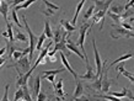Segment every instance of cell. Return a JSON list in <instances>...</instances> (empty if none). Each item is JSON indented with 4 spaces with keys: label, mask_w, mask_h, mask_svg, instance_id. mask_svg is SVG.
I'll return each instance as SVG.
<instances>
[{
    "label": "cell",
    "mask_w": 134,
    "mask_h": 101,
    "mask_svg": "<svg viewBox=\"0 0 134 101\" xmlns=\"http://www.w3.org/2000/svg\"><path fill=\"white\" fill-rule=\"evenodd\" d=\"M22 20H24V26L26 28V31L30 36V61L32 62L33 59V52L37 47V43H38V40H40V36H37L32 32V30L30 28L29 24H27V20H26V16H22Z\"/></svg>",
    "instance_id": "1"
},
{
    "label": "cell",
    "mask_w": 134,
    "mask_h": 101,
    "mask_svg": "<svg viewBox=\"0 0 134 101\" xmlns=\"http://www.w3.org/2000/svg\"><path fill=\"white\" fill-rule=\"evenodd\" d=\"M92 25L93 24H84V25H81V27H80V32H79V40H77V46L80 47L82 54H84L85 58H86V61H85L86 65L89 64V58H87V53H86V51H85V46H84V43H85L86 33H87V31L91 28Z\"/></svg>",
    "instance_id": "2"
},
{
    "label": "cell",
    "mask_w": 134,
    "mask_h": 101,
    "mask_svg": "<svg viewBox=\"0 0 134 101\" xmlns=\"http://www.w3.org/2000/svg\"><path fill=\"white\" fill-rule=\"evenodd\" d=\"M111 37L114 38V40L121 38V37H128V38H130V37H134V32L122 27V26H117V27H114L111 31Z\"/></svg>",
    "instance_id": "3"
},
{
    "label": "cell",
    "mask_w": 134,
    "mask_h": 101,
    "mask_svg": "<svg viewBox=\"0 0 134 101\" xmlns=\"http://www.w3.org/2000/svg\"><path fill=\"white\" fill-rule=\"evenodd\" d=\"M92 47H93V54H95V63H96V75L98 78H102V72H103V64L101 62V58H100V54H98L97 47H96V41L95 38H92Z\"/></svg>",
    "instance_id": "4"
},
{
    "label": "cell",
    "mask_w": 134,
    "mask_h": 101,
    "mask_svg": "<svg viewBox=\"0 0 134 101\" xmlns=\"http://www.w3.org/2000/svg\"><path fill=\"white\" fill-rule=\"evenodd\" d=\"M31 63L32 62L30 61V57L27 56H24L21 59H19V61L15 63V64H11V65H9V68L11 67V68H21L22 69V72H25V73H27L30 69V65H31Z\"/></svg>",
    "instance_id": "5"
},
{
    "label": "cell",
    "mask_w": 134,
    "mask_h": 101,
    "mask_svg": "<svg viewBox=\"0 0 134 101\" xmlns=\"http://www.w3.org/2000/svg\"><path fill=\"white\" fill-rule=\"evenodd\" d=\"M54 94H55V99L57 100H64L66 97V93H64L63 90V79H59V80L55 83L54 85Z\"/></svg>",
    "instance_id": "6"
},
{
    "label": "cell",
    "mask_w": 134,
    "mask_h": 101,
    "mask_svg": "<svg viewBox=\"0 0 134 101\" xmlns=\"http://www.w3.org/2000/svg\"><path fill=\"white\" fill-rule=\"evenodd\" d=\"M59 56H60V59H62V63L64 64V67L66 68V70H69V73L71 74L74 77V79H75V81H77L79 80V77H77V74H76V72L74 70L73 68H71V65L69 64V62H68V59H66V54H65L64 52H60L59 53Z\"/></svg>",
    "instance_id": "7"
},
{
    "label": "cell",
    "mask_w": 134,
    "mask_h": 101,
    "mask_svg": "<svg viewBox=\"0 0 134 101\" xmlns=\"http://www.w3.org/2000/svg\"><path fill=\"white\" fill-rule=\"evenodd\" d=\"M66 47H68V49H69L70 52H73V53H75V54H77V56L81 58L82 61H86V58H85V56L82 54V52H81V49H79L77 48V46L74 43L73 41L70 40L69 37L66 38Z\"/></svg>",
    "instance_id": "8"
},
{
    "label": "cell",
    "mask_w": 134,
    "mask_h": 101,
    "mask_svg": "<svg viewBox=\"0 0 134 101\" xmlns=\"http://www.w3.org/2000/svg\"><path fill=\"white\" fill-rule=\"evenodd\" d=\"M106 12H107V10H100V11H97L96 14H93V17H92V24H97L98 21H101V27H100L101 30H102V27H103Z\"/></svg>",
    "instance_id": "9"
},
{
    "label": "cell",
    "mask_w": 134,
    "mask_h": 101,
    "mask_svg": "<svg viewBox=\"0 0 134 101\" xmlns=\"http://www.w3.org/2000/svg\"><path fill=\"white\" fill-rule=\"evenodd\" d=\"M95 1V6H96V10L100 11V10H107L108 6L111 5V3H113L114 0H106V1H101V0H93Z\"/></svg>",
    "instance_id": "10"
},
{
    "label": "cell",
    "mask_w": 134,
    "mask_h": 101,
    "mask_svg": "<svg viewBox=\"0 0 134 101\" xmlns=\"http://www.w3.org/2000/svg\"><path fill=\"white\" fill-rule=\"evenodd\" d=\"M86 68H87L86 73L84 74V75H81V77H79L80 79H84V80H92V79H95V78H97V75L93 73V69H92L91 65L87 64L86 65Z\"/></svg>",
    "instance_id": "11"
},
{
    "label": "cell",
    "mask_w": 134,
    "mask_h": 101,
    "mask_svg": "<svg viewBox=\"0 0 134 101\" xmlns=\"http://www.w3.org/2000/svg\"><path fill=\"white\" fill-rule=\"evenodd\" d=\"M9 8H10V4L9 3H6V1H0V12H1V15H3V17L5 19V21H6V24L9 22L8 20V14H9Z\"/></svg>",
    "instance_id": "12"
},
{
    "label": "cell",
    "mask_w": 134,
    "mask_h": 101,
    "mask_svg": "<svg viewBox=\"0 0 134 101\" xmlns=\"http://www.w3.org/2000/svg\"><path fill=\"white\" fill-rule=\"evenodd\" d=\"M64 32H65V30H64V27H63V26H62V27H58L57 30H55V32H54V38H53V41H54V45L59 43V42L63 40Z\"/></svg>",
    "instance_id": "13"
},
{
    "label": "cell",
    "mask_w": 134,
    "mask_h": 101,
    "mask_svg": "<svg viewBox=\"0 0 134 101\" xmlns=\"http://www.w3.org/2000/svg\"><path fill=\"white\" fill-rule=\"evenodd\" d=\"M41 79H42V77L37 75V77L35 78V81H33V84H32L33 95H36V96H38V94L41 93V91H40V90H41Z\"/></svg>",
    "instance_id": "14"
},
{
    "label": "cell",
    "mask_w": 134,
    "mask_h": 101,
    "mask_svg": "<svg viewBox=\"0 0 134 101\" xmlns=\"http://www.w3.org/2000/svg\"><path fill=\"white\" fill-rule=\"evenodd\" d=\"M133 57H134L133 53H130V52H129V53H126V54H123L122 57H119V58H117L116 61L112 62L108 68H112L114 64H118V63H121V62H124V61H127V59H130V58H133Z\"/></svg>",
    "instance_id": "15"
},
{
    "label": "cell",
    "mask_w": 134,
    "mask_h": 101,
    "mask_svg": "<svg viewBox=\"0 0 134 101\" xmlns=\"http://www.w3.org/2000/svg\"><path fill=\"white\" fill-rule=\"evenodd\" d=\"M82 93H84V86H82V83L80 80H77L76 81V88H75V91H74L73 100L74 99H77V97L82 96Z\"/></svg>",
    "instance_id": "16"
},
{
    "label": "cell",
    "mask_w": 134,
    "mask_h": 101,
    "mask_svg": "<svg viewBox=\"0 0 134 101\" xmlns=\"http://www.w3.org/2000/svg\"><path fill=\"white\" fill-rule=\"evenodd\" d=\"M60 25L63 26V27H64L65 31H68L69 33L74 32V31L76 30V27H75L73 24H70L69 21H66V20H60Z\"/></svg>",
    "instance_id": "17"
},
{
    "label": "cell",
    "mask_w": 134,
    "mask_h": 101,
    "mask_svg": "<svg viewBox=\"0 0 134 101\" xmlns=\"http://www.w3.org/2000/svg\"><path fill=\"white\" fill-rule=\"evenodd\" d=\"M85 1H86V0H81V1L77 4L76 10H75V14H74V17H73V20H71V24H73L74 26H75V24H76L77 16H79V12L81 11V9H82V6H84V4H85Z\"/></svg>",
    "instance_id": "18"
},
{
    "label": "cell",
    "mask_w": 134,
    "mask_h": 101,
    "mask_svg": "<svg viewBox=\"0 0 134 101\" xmlns=\"http://www.w3.org/2000/svg\"><path fill=\"white\" fill-rule=\"evenodd\" d=\"M108 16L114 21V24H118V26L122 25L123 20H124V19H123V15H117V14H113V12H111V11H108Z\"/></svg>",
    "instance_id": "19"
},
{
    "label": "cell",
    "mask_w": 134,
    "mask_h": 101,
    "mask_svg": "<svg viewBox=\"0 0 134 101\" xmlns=\"http://www.w3.org/2000/svg\"><path fill=\"white\" fill-rule=\"evenodd\" d=\"M44 35L47 36V38H49V40H52V38H54V33L52 32V28H51V25H49L48 21H46L44 22Z\"/></svg>",
    "instance_id": "20"
},
{
    "label": "cell",
    "mask_w": 134,
    "mask_h": 101,
    "mask_svg": "<svg viewBox=\"0 0 134 101\" xmlns=\"http://www.w3.org/2000/svg\"><path fill=\"white\" fill-rule=\"evenodd\" d=\"M124 10H126V8L122 5H113L110 8V11L113 12V14H117V15H122Z\"/></svg>",
    "instance_id": "21"
},
{
    "label": "cell",
    "mask_w": 134,
    "mask_h": 101,
    "mask_svg": "<svg viewBox=\"0 0 134 101\" xmlns=\"http://www.w3.org/2000/svg\"><path fill=\"white\" fill-rule=\"evenodd\" d=\"M15 40L16 41H21V42H27V36L25 35V33L20 32V30H15Z\"/></svg>",
    "instance_id": "22"
},
{
    "label": "cell",
    "mask_w": 134,
    "mask_h": 101,
    "mask_svg": "<svg viewBox=\"0 0 134 101\" xmlns=\"http://www.w3.org/2000/svg\"><path fill=\"white\" fill-rule=\"evenodd\" d=\"M95 10H96V6H95V5H91V6L85 11V14H84V20L86 21V20H89V19H91Z\"/></svg>",
    "instance_id": "23"
},
{
    "label": "cell",
    "mask_w": 134,
    "mask_h": 101,
    "mask_svg": "<svg viewBox=\"0 0 134 101\" xmlns=\"http://www.w3.org/2000/svg\"><path fill=\"white\" fill-rule=\"evenodd\" d=\"M37 0H27V1H25L24 4H21V5H17V6H15V8H12V9H15V10H20V9H27L29 6H31V5L33 4V3H36Z\"/></svg>",
    "instance_id": "24"
},
{
    "label": "cell",
    "mask_w": 134,
    "mask_h": 101,
    "mask_svg": "<svg viewBox=\"0 0 134 101\" xmlns=\"http://www.w3.org/2000/svg\"><path fill=\"white\" fill-rule=\"evenodd\" d=\"M43 3H44V5L46 6H47V9H48V10H51V11H58V10H59V6H58V5H54L53 4V3H51V1H48V0H43Z\"/></svg>",
    "instance_id": "25"
},
{
    "label": "cell",
    "mask_w": 134,
    "mask_h": 101,
    "mask_svg": "<svg viewBox=\"0 0 134 101\" xmlns=\"http://www.w3.org/2000/svg\"><path fill=\"white\" fill-rule=\"evenodd\" d=\"M24 96H25L24 89H22V88H19V89H17V91L15 93V97H14V101L24 100Z\"/></svg>",
    "instance_id": "26"
},
{
    "label": "cell",
    "mask_w": 134,
    "mask_h": 101,
    "mask_svg": "<svg viewBox=\"0 0 134 101\" xmlns=\"http://www.w3.org/2000/svg\"><path fill=\"white\" fill-rule=\"evenodd\" d=\"M6 27H8V35H9V41L11 42V43H14V41H15V35L12 33V25L10 24V22H8L6 24Z\"/></svg>",
    "instance_id": "27"
},
{
    "label": "cell",
    "mask_w": 134,
    "mask_h": 101,
    "mask_svg": "<svg viewBox=\"0 0 134 101\" xmlns=\"http://www.w3.org/2000/svg\"><path fill=\"white\" fill-rule=\"evenodd\" d=\"M46 38H47V36H46L44 32H43V33L41 35V36H40V40H38V43H37V47H36V49L38 51V52L43 49V48H42V46H43V42H44Z\"/></svg>",
    "instance_id": "28"
},
{
    "label": "cell",
    "mask_w": 134,
    "mask_h": 101,
    "mask_svg": "<svg viewBox=\"0 0 134 101\" xmlns=\"http://www.w3.org/2000/svg\"><path fill=\"white\" fill-rule=\"evenodd\" d=\"M16 10L15 9H12L11 10V17H12V21L16 24V26L17 27H20L21 28V24H20V20H19V17H17V14H16Z\"/></svg>",
    "instance_id": "29"
},
{
    "label": "cell",
    "mask_w": 134,
    "mask_h": 101,
    "mask_svg": "<svg viewBox=\"0 0 134 101\" xmlns=\"http://www.w3.org/2000/svg\"><path fill=\"white\" fill-rule=\"evenodd\" d=\"M9 88H10V85L6 84L5 85V91H4V96L1 99V101H9Z\"/></svg>",
    "instance_id": "30"
},
{
    "label": "cell",
    "mask_w": 134,
    "mask_h": 101,
    "mask_svg": "<svg viewBox=\"0 0 134 101\" xmlns=\"http://www.w3.org/2000/svg\"><path fill=\"white\" fill-rule=\"evenodd\" d=\"M48 100V96H47V94L41 91V93L38 94V96H37V101H47Z\"/></svg>",
    "instance_id": "31"
},
{
    "label": "cell",
    "mask_w": 134,
    "mask_h": 101,
    "mask_svg": "<svg viewBox=\"0 0 134 101\" xmlns=\"http://www.w3.org/2000/svg\"><path fill=\"white\" fill-rule=\"evenodd\" d=\"M121 26H122V27H124V28H127V30H129V31H133V32H134V27H132V25L128 24V22H126V21H123Z\"/></svg>",
    "instance_id": "32"
},
{
    "label": "cell",
    "mask_w": 134,
    "mask_h": 101,
    "mask_svg": "<svg viewBox=\"0 0 134 101\" xmlns=\"http://www.w3.org/2000/svg\"><path fill=\"white\" fill-rule=\"evenodd\" d=\"M25 1H27V0H12V4H11V6H12V8H15V6H17V5L24 4Z\"/></svg>",
    "instance_id": "33"
},
{
    "label": "cell",
    "mask_w": 134,
    "mask_h": 101,
    "mask_svg": "<svg viewBox=\"0 0 134 101\" xmlns=\"http://www.w3.org/2000/svg\"><path fill=\"white\" fill-rule=\"evenodd\" d=\"M74 101H91V99L89 96H80L77 99H74Z\"/></svg>",
    "instance_id": "34"
},
{
    "label": "cell",
    "mask_w": 134,
    "mask_h": 101,
    "mask_svg": "<svg viewBox=\"0 0 134 101\" xmlns=\"http://www.w3.org/2000/svg\"><path fill=\"white\" fill-rule=\"evenodd\" d=\"M127 97L134 101V95H133V93H132V90H130V89H128V95H127Z\"/></svg>",
    "instance_id": "35"
},
{
    "label": "cell",
    "mask_w": 134,
    "mask_h": 101,
    "mask_svg": "<svg viewBox=\"0 0 134 101\" xmlns=\"http://www.w3.org/2000/svg\"><path fill=\"white\" fill-rule=\"evenodd\" d=\"M6 49H8V47H4V48H1V51H0V56H4L5 52H6Z\"/></svg>",
    "instance_id": "36"
},
{
    "label": "cell",
    "mask_w": 134,
    "mask_h": 101,
    "mask_svg": "<svg viewBox=\"0 0 134 101\" xmlns=\"http://www.w3.org/2000/svg\"><path fill=\"white\" fill-rule=\"evenodd\" d=\"M3 1H6V3H9V4H10V6H11V4H12V0H3Z\"/></svg>",
    "instance_id": "37"
},
{
    "label": "cell",
    "mask_w": 134,
    "mask_h": 101,
    "mask_svg": "<svg viewBox=\"0 0 134 101\" xmlns=\"http://www.w3.org/2000/svg\"><path fill=\"white\" fill-rule=\"evenodd\" d=\"M47 101H53V100H52V96H49V97H48V100H47Z\"/></svg>",
    "instance_id": "38"
},
{
    "label": "cell",
    "mask_w": 134,
    "mask_h": 101,
    "mask_svg": "<svg viewBox=\"0 0 134 101\" xmlns=\"http://www.w3.org/2000/svg\"><path fill=\"white\" fill-rule=\"evenodd\" d=\"M132 75H133V77H134V73H132Z\"/></svg>",
    "instance_id": "39"
}]
</instances>
